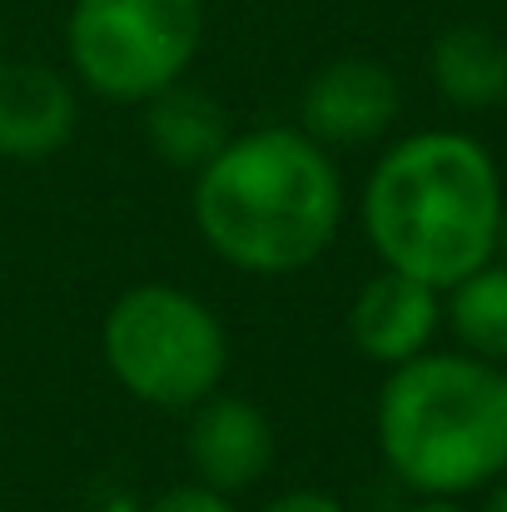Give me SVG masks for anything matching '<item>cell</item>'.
Wrapping results in <instances>:
<instances>
[{"label": "cell", "instance_id": "obj_13", "mask_svg": "<svg viewBox=\"0 0 507 512\" xmlns=\"http://www.w3.org/2000/svg\"><path fill=\"white\" fill-rule=\"evenodd\" d=\"M145 512H234L229 493H214L204 483H179V488H165Z\"/></svg>", "mask_w": 507, "mask_h": 512}, {"label": "cell", "instance_id": "obj_12", "mask_svg": "<svg viewBox=\"0 0 507 512\" xmlns=\"http://www.w3.org/2000/svg\"><path fill=\"white\" fill-rule=\"evenodd\" d=\"M453 304H448V319H453V334L458 343L483 358V363H507V264L493 269L483 264L478 274H468L463 284L448 289Z\"/></svg>", "mask_w": 507, "mask_h": 512}, {"label": "cell", "instance_id": "obj_7", "mask_svg": "<svg viewBox=\"0 0 507 512\" xmlns=\"http://www.w3.org/2000/svg\"><path fill=\"white\" fill-rule=\"evenodd\" d=\"M184 453H189L194 483L214 493H244L274 463V428L259 403L234 398V393H209L189 408Z\"/></svg>", "mask_w": 507, "mask_h": 512}, {"label": "cell", "instance_id": "obj_11", "mask_svg": "<svg viewBox=\"0 0 507 512\" xmlns=\"http://www.w3.org/2000/svg\"><path fill=\"white\" fill-rule=\"evenodd\" d=\"M433 85L458 110H493L507 100V45L483 25H453L428 55Z\"/></svg>", "mask_w": 507, "mask_h": 512}, {"label": "cell", "instance_id": "obj_3", "mask_svg": "<svg viewBox=\"0 0 507 512\" xmlns=\"http://www.w3.org/2000/svg\"><path fill=\"white\" fill-rule=\"evenodd\" d=\"M383 463L428 498H458L507 473V373L473 353H418L378 393Z\"/></svg>", "mask_w": 507, "mask_h": 512}, {"label": "cell", "instance_id": "obj_5", "mask_svg": "<svg viewBox=\"0 0 507 512\" xmlns=\"http://www.w3.org/2000/svg\"><path fill=\"white\" fill-rule=\"evenodd\" d=\"M204 35V0H75L65 50L75 75L125 105L184 80Z\"/></svg>", "mask_w": 507, "mask_h": 512}, {"label": "cell", "instance_id": "obj_15", "mask_svg": "<svg viewBox=\"0 0 507 512\" xmlns=\"http://www.w3.org/2000/svg\"><path fill=\"white\" fill-rule=\"evenodd\" d=\"M408 512H468V508H458L453 498H428V503H418V508H408Z\"/></svg>", "mask_w": 507, "mask_h": 512}, {"label": "cell", "instance_id": "obj_8", "mask_svg": "<svg viewBox=\"0 0 507 512\" xmlns=\"http://www.w3.org/2000/svg\"><path fill=\"white\" fill-rule=\"evenodd\" d=\"M438 319H443L438 289H428L423 279H408L398 269H383L358 289V299L348 309V334L363 358L398 368V363L428 353Z\"/></svg>", "mask_w": 507, "mask_h": 512}, {"label": "cell", "instance_id": "obj_2", "mask_svg": "<svg viewBox=\"0 0 507 512\" xmlns=\"http://www.w3.org/2000/svg\"><path fill=\"white\" fill-rule=\"evenodd\" d=\"M363 229L383 269L453 289L498 254L503 179L493 155L458 130L398 140L363 184Z\"/></svg>", "mask_w": 507, "mask_h": 512}, {"label": "cell", "instance_id": "obj_14", "mask_svg": "<svg viewBox=\"0 0 507 512\" xmlns=\"http://www.w3.org/2000/svg\"><path fill=\"white\" fill-rule=\"evenodd\" d=\"M264 512H343V503L329 498V493H319V488H294V493L274 498Z\"/></svg>", "mask_w": 507, "mask_h": 512}, {"label": "cell", "instance_id": "obj_4", "mask_svg": "<svg viewBox=\"0 0 507 512\" xmlns=\"http://www.w3.org/2000/svg\"><path fill=\"white\" fill-rule=\"evenodd\" d=\"M115 383L155 408H194L219 393L229 368V334L214 309L174 284H140L120 294L100 329Z\"/></svg>", "mask_w": 507, "mask_h": 512}, {"label": "cell", "instance_id": "obj_9", "mask_svg": "<svg viewBox=\"0 0 507 512\" xmlns=\"http://www.w3.org/2000/svg\"><path fill=\"white\" fill-rule=\"evenodd\" d=\"M75 135V90L40 60H0V155L50 160Z\"/></svg>", "mask_w": 507, "mask_h": 512}, {"label": "cell", "instance_id": "obj_10", "mask_svg": "<svg viewBox=\"0 0 507 512\" xmlns=\"http://www.w3.org/2000/svg\"><path fill=\"white\" fill-rule=\"evenodd\" d=\"M145 140H150V150H155L165 165L204 170V165L234 140V130H229L224 105H219L209 90L174 80L160 95L145 100Z\"/></svg>", "mask_w": 507, "mask_h": 512}, {"label": "cell", "instance_id": "obj_1", "mask_svg": "<svg viewBox=\"0 0 507 512\" xmlns=\"http://www.w3.org/2000/svg\"><path fill=\"white\" fill-rule=\"evenodd\" d=\"M343 179L334 155L299 125L234 135L194 184V224L204 244L259 279L309 269L338 234Z\"/></svg>", "mask_w": 507, "mask_h": 512}, {"label": "cell", "instance_id": "obj_17", "mask_svg": "<svg viewBox=\"0 0 507 512\" xmlns=\"http://www.w3.org/2000/svg\"><path fill=\"white\" fill-rule=\"evenodd\" d=\"M498 249H503V259H507V199H503V229H498Z\"/></svg>", "mask_w": 507, "mask_h": 512}, {"label": "cell", "instance_id": "obj_16", "mask_svg": "<svg viewBox=\"0 0 507 512\" xmlns=\"http://www.w3.org/2000/svg\"><path fill=\"white\" fill-rule=\"evenodd\" d=\"M483 512H507V478L493 488V498H488V508H483Z\"/></svg>", "mask_w": 507, "mask_h": 512}, {"label": "cell", "instance_id": "obj_6", "mask_svg": "<svg viewBox=\"0 0 507 512\" xmlns=\"http://www.w3.org/2000/svg\"><path fill=\"white\" fill-rule=\"evenodd\" d=\"M393 120H398V80L388 65L368 55L329 60L324 70H314L299 100V130L324 150L373 145L378 135H388Z\"/></svg>", "mask_w": 507, "mask_h": 512}]
</instances>
